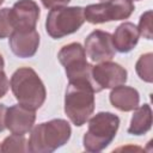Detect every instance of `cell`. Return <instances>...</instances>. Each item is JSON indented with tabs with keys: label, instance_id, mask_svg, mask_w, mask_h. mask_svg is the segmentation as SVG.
<instances>
[{
	"label": "cell",
	"instance_id": "obj_1",
	"mask_svg": "<svg viewBox=\"0 0 153 153\" xmlns=\"http://www.w3.org/2000/svg\"><path fill=\"white\" fill-rule=\"evenodd\" d=\"M72 134L69 123L62 118H55L37 124L30 134L27 152L51 153L67 143Z\"/></svg>",
	"mask_w": 153,
	"mask_h": 153
},
{
	"label": "cell",
	"instance_id": "obj_2",
	"mask_svg": "<svg viewBox=\"0 0 153 153\" xmlns=\"http://www.w3.org/2000/svg\"><path fill=\"white\" fill-rule=\"evenodd\" d=\"M10 86L18 103L27 109L37 110L45 100L47 91L44 84L30 67L17 69L11 76Z\"/></svg>",
	"mask_w": 153,
	"mask_h": 153
},
{
	"label": "cell",
	"instance_id": "obj_3",
	"mask_svg": "<svg viewBox=\"0 0 153 153\" xmlns=\"http://www.w3.org/2000/svg\"><path fill=\"white\" fill-rule=\"evenodd\" d=\"M94 93V87L87 82H68L65 94V112L74 126L81 127L93 114Z\"/></svg>",
	"mask_w": 153,
	"mask_h": 153
},
{
	"label": "cell",
	"instance_id": "obj_4",
	"mask_svg": "<svg viewBox=\"0 0 153 153\" xmlns=\"http://www.w3.org/2000/svg\"><path fill=\"white\" fill-rule=\"evenodd\" d=\"M118 127L120 118L115 114L106 111L96 114L88 121L87 131L84 134V148L92 153L103 151L115 139Z\"/></svg>",
	"mask_w": 153,
	"mask_h": 153
},
{
	"label": "cell",
	"instance_id": "obj_5",
	"mask_svg": "<svg viewBox=\"0 0 153 153\" xmlns=\"http://www.w3.org/2000/svg\"><path fill=\"white\" fill-rule=\"evenodd\" d=\"M60 63L65 67L66 75L69 82L81 81L92 85L96 92H99L100 88L93 80L92 76V65L86 61V53L84 47L80 43H69L61 48L57 54Z\"/></svg>",
	"mask_w": 153,
	"mask_h": 153
},
{
	"label": "cell",
	"instance_id": "obj_6",
	"mask_svg": "<svg viewBox=\"0 0 153 153\" xmlns=\"http://www.w3.org/2000/svg\"><path fill=\"white\" fill-rule=\"evenodd\" d=\"M85 22L84 8L80 6L51 8L47 16L45 30L51 38L59 39L78 31Z\"/></svg>",
	"mask_w": 153,
	"mask_h": 153
},
{
	"label": "cell",
	"instance_id": "obj_7",
	"mask_svg": "<svg viewBox=\"0 0 153 153\" xmlns=\"http://www.w3.org/2000/svg\"><path fill=\"white\" fill-rule=\"evenodd\" d=\"M135 7L131 0H103L84 8V17L91 24H102L112 20H122L130 17Z\"/></svg>",
	"mask_w": 153,
	"mask_h": 153
},
{
	"label": "cell",
	"instance_id": "obj_8",
	"mask_svg": "<svg viewBox=\"0 0 153 153\" xmlns=\"http://www.w3.org/2000/svg\"><path fill=\"white\" fill-rule=\"evenodd\" d=\"M85 53L93 62L110 61L116 54L112 35L102 30L92 31L85 39Z\"/></svg>",
	"mask_w": 153,
	"mask_h": 153
},
{
	"label": "cell",
	"instance_id": "obj_9",
	"mask_svg": "<svg viewBox=\"0 0 153 153\" xmlns=\"http://www.w3.org/2000/svg\"><path fill=\"white\" fill-rule=\"evenodd\" d=\"M92 76L102 91L103 88H114L116 86L124 85L128 73L121 65L111 61H104L92 67Z\"/></svg>",
	"mask_w": 153,
	"mask_h": 153
},
{
	"label": "cell",
	"instance_id": "obj_10",
	"mask_svg": "<svg viewBox=\"0 0 153 153\" xmlns=\"http://www.w3.org/2000/svg\"><path fill=\"white\" fill-rule=\"evenodd\" d=\"M39 7L33 0H19L11 8L14 31H30L36 27Z\"/></svg>",
	"mask_w": 153,
	"mask_h": 153
},
{
	"label": "cell",
	"instance_id": "obj_11",
	"mask_svg": "<svg viewBox=\"0 0 153 153\" xmlns=\"http://www.w3.org/2000/svg\"><path fill=\"white\" fill-rule=\"evenodd\" d=\"M35 120H36L35 110L27 109L20 104H16L7 108L5 126L12 134L25 135L32 129Z\"/></svg>",
	"mask_w": 153,
	"mask_h": 153
},
{
	"label": "cell",
	"instance_id": "obj_12",
	"mask_svg": "<svg viewBox=\"0 0 153 153\" xmlns=\"http://www.w3.org/2000/svg\"><path fill=\"white\" fill-rule=\"evenodd\" d=\"M39 45V35L33 29L30 31H13L10 36L12 53L22 59L32 57Z\"/></svg>",
	"mask_w": 153,
	"mask_h": 153
},
{
	"label": "cell",
	"instance_id": "obj_13",
	"mask_svg": "<svg viewBox=\"0 0 153 153\" xmlns=\"http://www.w3.org/2000/svg\"><path fill=\"white\" fill-rule=\"evenodd\" d=\"M139 36L137 27L130 22H124L116 27L112 35L114 47L120 53H128L137 44Z\"/></svg>",
	"mask_w": 153,
	"mask_h": 153
},
{
	"label": "cell",
	"instance_id": "obj_14",
	"mask_svg": "<svg viewBox=\"0 0 153 153\" xmlns=\"http://www.w3.org/2000/svg\"><path fill=\"white\" fill-rule=\"evenodd\" d=\"M110 102L121 111H131L139 106L140 94L134 87L120 85L111 90Z\"/></svg>",
	"mask_w": 153,
	"mask_h": 153
},
{
	"label": "cell",
	"instance_id": "obj_15",
	"mask_svg": "<svg viewBox=\"0 0 153 153\" xmlns=\"http://www.w3.org/2000/svg\"><path fill=\"white\" fill-rule=\"evenodd\" d=\"M133 117L130 120V126L128 133L131 135H143L152 127V110L149 104H143L134 109Z\"/></svg>",
	"mask_w": 153,
	"mask_h": 153
},
{
	"label": "cell",
	"instance_id": "obj_16",
	"mask_svg": "<svg viewBox=\"0 0 153 153\" xmlns=\"http://www.w3.org/2000/svg\"><path fill=\"white\" fill-rule=\"evenodd\" d=\"M0 152H27V143L24 135L12 134L7 136L0 146Z\"/></svg>",
	"mask_w": 153,
	"mask_h": 153
},
{
	"label": "cell",
	"instance_id": "obj_17",
	"mask_svg": "<svg viewBox=\"0 0 153 153\" xmlns=\"http://www.w3.org/2000/svg\"><path fill=\"white\" fill-rule=\"evenodd\" d=\"M152 61H153V54L147 53L140 56V59L136 62L135 69L137 75L141 80L146 82H152L153 75H152Z\"/></svg>",
	"mask_w": 153,
	"mask_h": 153
},
{
	"label": "cell",
	"instance_id": "obj_18",
	"mask_svg": "<svg viewBox=\"0 0 153 153\" xmlns=\"http://www.w3.org/2000/svg\"><path fill=\"white\" fill-rule=\"evenodd\" d=\"M14 31L11 19V8L4 7L0 10V39L10 37Z\"/></svg>",
	"mask_w": 153,
	"mask_h": 153
},
{
	"label": "cell",
	"instance_id": "obj_19",
	"mask_svg": "<svg viewBox=\"0 0 153 153\" xmlns=\"http://www.w3.org/2000/svg\"><path fill=\"white\" fill-rule=\"evenodd\" d=\"M139 35L147 39H152L153 32H152V11L145 12L139 20V27H137Z\"/></svg>",
	"mask_w": 153,
	"mask_h": 153
},
{
	"label": "cell",
	"instance_id": "obj_20",
	"mask_svg": "<svg viewBox=\"0 0 153 153\" xmlns=\"http://www.w3.org/2000/svg\"><path fill=\"white\" fill-rule=\"evenodd\" d=\"M43 6L47 8H56V7H63L66 5H68V2L71 0H41Z\"/></svg>",
	"mask_w": 153,
	"mask_h": 153
},
{
	"label": "cell",
	"instance_id": "obj_21",
	"mask_svg": "<svg viewBox=\"0 0 153 153\" xmlns=\"http://www.w3.org/2000/svg\"><path fill=\"white\" fill-rule=\"evenodd\" d=\"M8 87H10V81H8L5 72L2 69H0V98L7 93Z\"/></svg>",
	"mask_w": 153,
	"mask_h": 153
},
{
	"label": "cell",
	"instance_id": "obj_22",
	"mask_svg": "<svg viewBox=\"0 0 153 153\" xmlns=\"http://www.w3.org/2000/svg\"><path fill=\"white\" fill-rule=\"evenodd\" d=\"M6 111L7 108L5 104H0V131H2L6 126H5V117H6Z\"/></svg>",
	"mask_w": 153,
	"mask_h": 153
},
{
	"label": "cell",
	"instance_id": "obj_23",
	"mask_svg": "<svg viewBox=\"0 0 153 153\" xmlns=\"http://www.w3.org/2000/svg\"><path fill=\"white\" fill-rule=\"evenodd\" d=\"M4 66H5V62H4V59H2V56H1V54H0V69H2Z\"/></svg>",
	"mask_w": 153,
	"mask_h": 153
},
{
	"label": "cell",
	"instance_id": "obj_24",
	"mask_svg": "<svg viewBox=\"0 0 153 153\" xmlns=\"http://www.w3.org/2000/svg\"><path fill=\"white\" fill-rule=\"evenodd\" d=\"M2 2H4V0H0V6L2 5Z\"/></svg>",
	"mask_w": 153,
	"mask_h": 153
}]
</instances>
